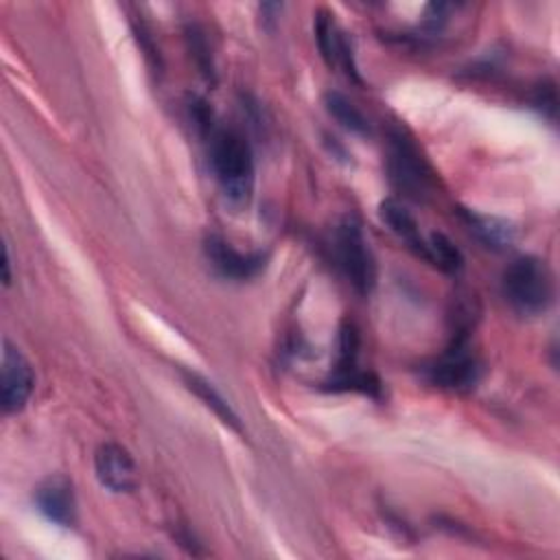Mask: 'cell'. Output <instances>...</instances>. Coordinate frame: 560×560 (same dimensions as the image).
Instances as JSON below:
<instances>
[{
    "label": "cell",
    "instance_id": "obj_1",
    "mask_svg": "<svg viewBox=\"0 0 560 560\" xmlns=\"http://www.w3.org/2000/svg\"><path fill=\"white\" fill-rule=\"evenodd\" d=\"M210 162L232 201H245L254 186V158L249 142L236 129L214 127L210 133Z\"/></svg>",
    "mask_w": 560,
    "mask_h": 560
},
{
    "label": "cell",
    "instance_id": "obj_2",
    "mask_svg": "<svg viewBox=\"0 0 560 560\" xmlns=\"http://www.w3.org/2000/svg\"><path fill=\"white\" fill-rule=\"evenodd\" d=\"M503 295L521 315H538L553 302V273L538 256H518L503 271Z\"/></svg>",
    "mask_w": 560,
    "mask_h": 560
},
{
    "label": "cell",
    "instance_id": "obj_3",
    "mask_svg": "<svg viewBox=\"0 0 560 560\" xmlns=\"http://www.w3.org/2000/svg\"><path fill=\"white\" fill-rule=\"evenodd\" d=\"M387 173L392 184L411 199H424L433 190V171L405 127L387 133Z\"/></svg>",
    "mask_w": 560,
    "mask_h": 560
},
{
    "label": "cell",
    "instance_id": "obj_4",
    "mask_svg": "<svg viewBox=\"0 0 560 560\" xmlns=\"http://www.w3.org/2000/svg\"><path fill=\"white\" fill-rule=\"evenodd\" d=\"M332 249L339 269L359 293H370L376 282V265L370 252V243L352 217H346L332 236Z\"/></svg>",
    "mask_w": 560,
    "mask_h": 560
},
{
    "label": "cell",
    "instance_id": "obj_5",
    "mask_svg": "<svg viewBox=\"0 0 560 560\" xmlns=\"http://www.w3.org/2000/svg\"><path fill=\"white\" fill-rule=\"evenodd\" d=\"M479 359L462 339H455V343L427 368L431 383L451 392L472 389V385L479 381Z\"/></svg>",
    "mask_w": 560,
    "mask_h": 560
},
{
    "label": "cell",
    "instance_id": "obj_6",
    "mask_svg": "<svg viewBox=\"0 0 560 560\" xmlns=\"http://www.w3.org/2000/svg\"><path fill=\"white\" fill-rule=\"evenodd\" d=\"M0 372H2V409L7 413H15L24 409V405L33 394V387H35L33 368L15 346L4 343Z\"/></svg>",
    "mask_w": 560,
    "mask_h": 560
},
{
    "label": "cell",
    "instance_id": "obj_7",
    "mask_svg": "<svg viewBox=\"0 0 560 560\" xmlns=\"http://www.w3.org/2000/svg\"><path fill=\"white\" fill-rule=\"evenodd\" d=\"M94 468L98 481L112 492H129L138 486L136 462L129 451L116 442H105L96 448Z\"/></svg>",
    "mask_w": 560,
    "mask_h": 560
},
{
    "label": "cell",
    "instance_id": "obj_8",
    "mask_svg": "<svg viewBox=\"0 0 560 560\" xmlns=\"http://www.w3.org/2000/svg\"><path fill=\"white\" fill-rule=\"evenodd\" d=\"M313 26H315V39H317V46H319V52H322L324 61L330 68H341L354 81H361L359 74H357L354 59H352V46H350L346 33L337 26L335 15L319 9L315 13V24Z\"/></svg>",
    "mask_w": 560,
    "mask_h": 560
},
{
    "label": "cell",
    "instance_id": "obj_9",
    "mask_svg": "<svg viewBox=\"0 0 560 560\" xmlns=\"http://www.w3.org/2000/svg\"><path fill=\"white\" fill-rule=\"evenodd\" d=\"M203 249H206V256L212 262V267L219 273H223L225 278L247 280V278H254L265 267L262 254L238 252L236 247H232V243H228L219 234H208Z\"/></svg>",
    "mask_w": 560,
    "mask_h": 560
},
{
    "label": "cell",
    "instance_id": "obj_10",
    "mask_svg": "<svg viewBox=\"0 0 560 560\" xmlns=\"http://www.w3.org/2000/svg\"><path fill=\"white\" fill-rule=\"evenodd\" d=\"M35 503L39 512L57 525L68 527L77 518V499L72 483L61 475L48 477L35 488Z\"/></svg>",
    "mask_w": 560,
    "mask_h": 560
},
{
    "label": "cell",
    "instance_id": "obj_11",
    "mask_svg": "<svg viewBox=\"0 0 560 560\" xmlns=\"http://www.w3.org/2000/svg\"><path fill=\"white\" fill-rule=\"evenodd\" d=\"M378 217L398 238H402L409 247H413L422 256L424 238L420 236V228H418L416 217L407 210V206L402 201H398L394 197L383 199L381 206H378Z\"/></svg>",
    "mask_w": 560,
    "mask_h": 560
},
{
    "label": "cell",
    "instance_id": "obj_12",
    "mask_svg": "<svg viewBox=\"0 0 560 560\" xmlns=\"http://www.w3.org/2000/svg\"><path fill=\"white\" fill-rule=\"evenodd\" d=\"M184 383H186V387H188L197 398H201L225 424H230L232 429H241L238 416L232 411V407L225 402V398L212 387V383H208L203 376H199V374H195V372H184Z\"/></svg>",
    "mask_w": 560,
    "mask_h": 560
},
{
    "label": "cell",
    "instance_id": "obj_13",
    "mask_svg": "<svg viewBox=\"0 0 560 560\" xmlns=\"http://www.w3.org/2000/svg\"><path fill=\"white\" fill-rule=\"evenodd\" d=\"M422 256L446 273H457L464 267L462 252L453 245V241L448 236H444L440 232L429 234V238L424 241Z\"/></svg>",
    "mask_w": 560,
    "mask_h": 560
},
{
    "label": "cell",
    "instance_id": "obj_14",
    "mask_svg": "<svg viewBox=\"0 0 560 560\" xmlns=\"http://www.w3.org/2000/svg\"><path fill=\"white\" fill-rule=\"evenodd\" d=\"M324 105H326V109H328V114L341 125V127H346L348 131H352V133H370V125H368V120H365V116L361 114V109L348 98V96H343L341 92H326V96H324Z\"/></svg>",
    "mask_w": 560,
    "mask_h": 560
},
{
    "label": "cell",
    "instance_id": "obj_15",
    "mask_svg": "<svg viewBox=\"0 0 560 560\" xmlns=\"http://www.w3.org/2000/svg\"><path fill=\"white\" fill-rule=\"evenodd\" d=\"M468 223H470V230H475L481 236V241H486L490 247H503V245L512 243L514 230L503 219L468 212Z\"/></svg>",
    "mask_w": 560,
    "mask_h": 560
},
{
    "label": "cell",
    "instance_id": "obj_16",
    "mask_svg": "<svg viewBox=\"0 0 560 560\" xmlns=\"http://www.w3.org/2000/svg\"><path fill=\"white\" fill-rule=\"evenodd\" d=\"M2 271H4V276H2L4 284H9L11 282V258H9V247L7 245H4V258H2Z\"/></svg>",
    "mask_w": 560,
    "mask_h": 560
}]
</instances>
